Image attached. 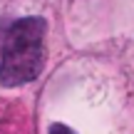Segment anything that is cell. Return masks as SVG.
Instances as JSON below:
<instances>
[{
    "instance_id": "cell-1",
    "label": "cell",
    "mask_w": 134,
    "mask_h": 134,
    "mask_svg": "<svg viewBox=\"0 0 134 134\" xmlns=\"http://www.w3.org/2000/svg\"><path fill=\"white\" fill-rule=\"evenodd\" d=\"M45 25L42 18L15 20L0 42V82L20 87L32 82L45 62Z\"/></svg>"
},
{
    "instance_id": "cell-2",
    "label": "cell",
    "mask_w": 134,
    "mask_h": 134,
    "mask_svg": "<svg viewBox=\"0 0 134 134\" xmlns=\"http://www.w3.org/2000/svg\"><path fill=\"white\" fill-rule=\"evenodd\" d=\"M50 134H75V132L70 127H65V124H52L50 127Z\"/></svg>"
}]
</instances>
